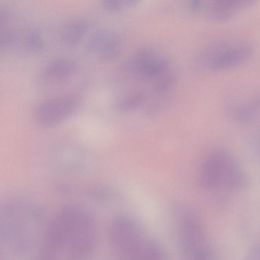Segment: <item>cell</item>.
I'll return each mask as SVG.
<instances>
[{
    "mask_svg": "<svg viewBox=\"0 0 260 260\" xmlns=\"http://www.w3.org/2000/svg\"><path fill=\"white\" fill-rule=\"evenodd\" d=\"M96 240L91 213L80 206L68 205L47 223L39 258H84L93 252Z\"/></svg>",
    "mask_w": 260,
    "mask_h": 260,
    "instance_id": "cell-1",
    "label": "cell"
},
{
    "mask_svg": "<svg viewBox=\"0 0 260 260\" xmlns=\"http://www.w3.org/2000/svg\"><path fill=\"white\" fill-rule=\"evenodd\" d=\"M40 208L26 200L3 205L0 215V252L4 258H39L47 223Z\"/></svg>",
    "mask_w": 260,
    "mask_h": 260,
    "instance_id": "cell-2",
    "label": "cell"
},
{
    "mask_svg": "<svg viewBox=\"0 0 260 260\" xmlns=\"http://www.w3.org/2000/svg\"><path fill=\"white\" fill-rule=\"evenodd\" d=\"M110 240L116 254L129 259H164L160 244L135 220L127 216L114 219L109 230Z\"/></svg>",
    "mask_w": 260,
    "mask_h": 260,
    "instance_id": "cell-3",
    "label": "cell"
},
{
    "mask_svg": "<svg viewBox=\"0 0 260 260\" xmlns=\"http://www.w3.org/2000/svg\"><path fill=\"white\" fill-rule=\"evenodd\" d=\"M175 239L180 252L186 258L204 259L211 253L204 228L198 214L192 208L176 205L172 210Z\"/></svg>",
    "mask_w": 260,
    "mask_h": 260,
    "instance_id": "cell-4",
    "label": "cell"
},
{
    "mask_svg": "<svg viewBox=\"0 0 260 260\" xmlns=\"http://www.w3.org/2000/svg\"><path fill=\"white\" fill-rule=\"evenodd\" d=\"M252 47L244 42L218 41L200 49L195 57L198 68L221 70L244 62L250 56Z\"/></svg>",
    "mask_w": 260,
    "mask_h": 260,
    "instance_id": "cell-5",
    "label": "cell"
},
{
    "mask_svg": "<svg viewBox=\"0 0 260 260\" xmlns=\"http://www.w3.org/2000/svg\"><path fill=\"white\" fill-rule=\"evenodd\" d=\"M86 151L78 144L66 142L55 146L49 157V167L55 175L63 177L79 176L89 167Z\"/></svg>",
    "mask_w": 260,
    "mask_h": 260,
    "instance_id": "cell-6",
    "label": "cell"
},
{
    "mask_svg": "<svg viewBox=\"0 0 260 260\" xmlns=\"http://www.w3.org/2000/svg\"><path fill=\"white\" fill-rule=\"evenodd\" d=\"M79 105L77 97L63 94L46 100L35 110L34 117L38 124L45 128L55 127L71 117Z\"/></svg>",
    "mask_w": 260,
    "mask_h": 260,
    "instance_id": "cell-7",
    "label": "cell"
},
{
    "mask_svg": "<svg viewBox=\"0 0 260 260\" xmlns=\"http://www.w3.org/2000/svg\"><path fill=\"white\" fill-rule=\"evenodd\" d=\"M123 45L120 35L110 29H101L94 32L88 38L86 48L104 61H110L120 54Z\"/></svg>",
    "mask_w": 260,
    "mask_h": 260,
    "instance_id": "cell-8",
    "label": "cell"
},
{
    "mask_svg": "<svg viewBox=\"0 0 260 260\" xmlns=\"http://www.w3.org/2000/svg\"><path fill=\"white\" fill-rule=\"evenodd\" d=\"M255 1L207 0L204 4L205 16L212 23L224 22L232 19Z\"/></svg>",
    "mask_w": 260,
    "mask_h": 260,
    "instance_id": "cell-9",
    "label": "cell"
},
{
    "mask_svg": "<svg viewBox=\"0 0 260 260\" xmlns=\"http://www.w3.org/2000/svg\"><path fill=\"white\" fill-rule=\"evenodd\" d=\"M225 160V154L221 151H216L210 154L203 164L200 181L203 187L213 188L220 182Z\"/></svg>",
    "mask_w": 260,
    "mask_h": 260,
    "instance_id": "cell-10",
    "label": "cell"
},
{
    "mask_svg": "<svg viewBox=\"0 0 260 260\" xmlns=\"http://www.w3.org/2000/svg\"><path fill=\"white\" fill-rule=\"evenodd\" d=\"M76 63L67 58H57L52 60L44 70L43 75L48 81L59 83L66 81L74 74Z\"/></svg>",
    "mask_w": 260,
    "mask_h": 260,
    "instance_id": "cell-11",
    "label": "cell"
},
{
    "mask_svg": "<svg viewBox=\"0 0 260 260\" xmlns=\"http://www.w3.org/2000/svg\"><path fill=\"white\" fill-rule=\"evenodd\" d=\"M88 24L81 18L72 19L66 22L60 32V38L64 45L73 47L78 44L88 30Z\"/></svg>",
    "mask_w": 260,
    "mask_h": 260,
    "instance_id": "cell-12",
    "label": "cell"
},
{
    "mask_svg": "<svg viewBox=\"0 0 260 260\" xmlns=\"http://www.w3.org/2000/svg\"><path fill=\"white\" fill-rule=\"evenodd\" d=\"M24 43L26 49L34 52L41 51L45 46V41L42 36L35 30H30L26 33Z\"/></svg>",
    "mask_w": 260,
    "mask_h": 260,
    "instance_id": "cell-13",
    "label": "cell"
},
{
    "mask_svg": "<svg viewBox=\"0 0 260 260\" xmlns=\"http://www.w3.org/2000/svg\"><path fill=\"white\" fill-rule=\"evenodd\" d=\"M18 41L17 32L12 28L4 27L2 29L0 45L2 49H8L13 47Z\"/></svg>",
    "mask_w": 260,
    "mask_h": 260,
    "instance_id": "cell-14",
    "label": "cell"
},
{
    "mask_svg": "<svg viewBox=\"0 0 260 260\" xmlns=\"http://www.w3.org/2000/svg\"><path fill=\"white\" fill-rule=\"evenodd\" d=\"M101 5L103 9L111 13H118L124 10L119 0H102Z\"/></svg>",
    "mask_w": 260,
    "mask_h": 260,
    "instance_id": "cell-15",
    "label": "cell"
},
{
    "mask_svg": "<svg viewBox=\"0 0 260 260\" xmlns=\"http://www.w3.org/2000/svg\"><path fill=\"white\" fill-rule=\"evenodd\" d=\"M181 3L187 11L195 13L203 6L204 0H181Z\"/></svg>",
    "mask_w": 260,
    "mask_h": 260,
    "instance_id": "cell-16",
    "label": "cell"
},
{
    "mask_svg": "<svg viewBox=\"0 0 260 260\" xmlns=\"http://www.w3.org/2000/svg\"><path fill=\"white\" fill-rule=\"evenodd\" d=\"M10 12L5 7H1L0 10V23L1 27L5 25L9 19Z\"/></svg>",
    "mask_w": 260,
    "mask_h": 260,
    "instance_id": "cell-17",
    "label": "cell"
},
{
    "mask_svg": "<svg viewBox=\"0 0 260 260\" xmlns=\"http://www.w3.org/2000/svg\"><path fill=\"white\" fill-rule=\"evenodd\" d=\"M124 10L133 8L140 4L142 0H119Z\"/></svg>",
    "mask_w": 260,
    "mask_h": 260,
    "instance_id": "cell-18",
    "label": "cell"
}]
</instances>
